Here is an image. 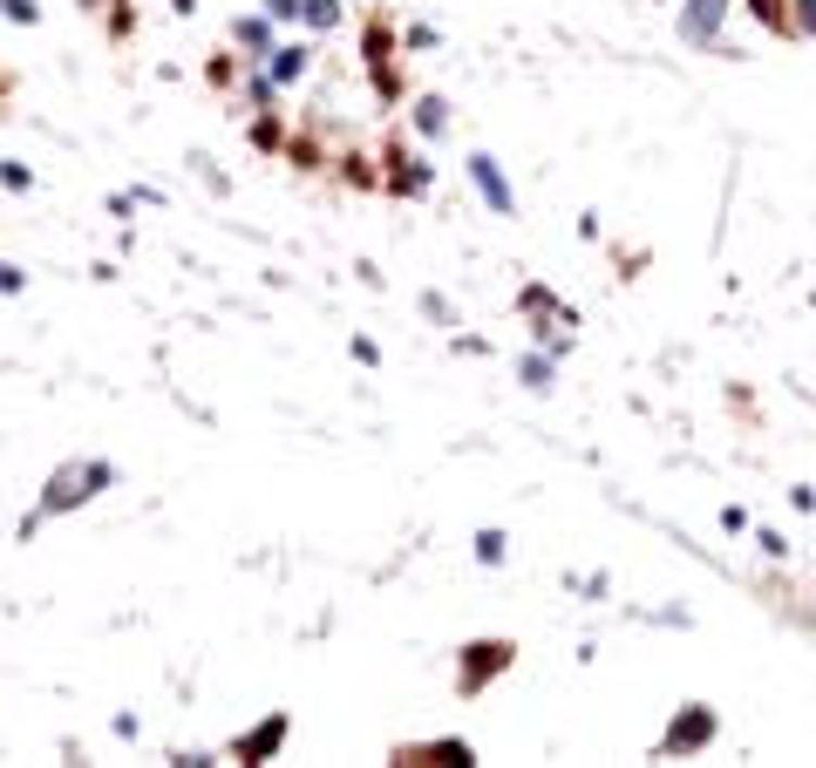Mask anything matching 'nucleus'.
Returning <instances> with one entry per match:
<instances>
[{
	"instance_id": "f257e3e1",
	"label": "nucleus",
	"mask_w": 816,
	"mask_h": 768,
	"mask_svg": "<svg viewBox=\"0 0 816 768\" xmlns=\"http://www.w3.org/2000/svg\"><path fill=\"white\" fill-rule=\"evenodd\" d=\"M116 483V463H102V456H68V463H55L48 470V483H41V517H75L82 503H95L102 490Z\"/></svg>"
},
{
	"instance_id": "f03ea898",
	"label": "nucleus",
	"mask_w": 816,
	"mask_h": 768,
	"mask_svg": "<svg viewBox=\"0 0 816 768\" xmlns=\"http://www.w3.org/2000/svg\"><path fill=\"white\" fill-rule=\"evenodd\" d=\"M510 667H518V647H510V639H470V647L456 653V694L476 701L483 687L497 674H510Z\"/></svg>"
},
{
	"instance_id": "7ed1b4c3",
	"label": "nucleus",
	"mask_w": 816,
	"mask_h": 768,
	"mask_svg": "<svg viewBox=\"0 0 816 768\" xmlns=\"http://www.w3.org/2000/svg\"><path fill=\"white\" fill-rule=\"evenodd\" d=\"M361 62H368V75H374V95L395 110V102H401V75H395V28H388L381 14L361 28Z\"/></svg>"
},
{
	"instance_id": "20e7f679",
	"label": "nucleus",
	"mask_w": 816,
	"mask_h": 768,
	"mask_svg": "<svg viewBox=\"0 0 816 768\" xmlns=\"http://www.w3.org/2000/svg\"><path fill=\"white\" fill-rule=\"evenodd\" d=\"M429 184H436V170H429L401 137H388V150H381V191L388 197H429Z\"/></svg>"
},
{
	"instance_id": "39448f33",
	"label": "nucleus",
	"mask_w": 816,
	"mask_h": 768,
	"mask_svg": "<svg viewBox=\"0 0 816 768\" xmlns=\"http://www.w3.org/2000/svg\"><path fill=\"white\" fill-rule=\"evenodd\" d=\"M286 734H293V714H286V707H272L259 728L232 734V748H225V755H232V761H272L279 748H286Z\"/></svg>"
},
{
	"instance_id": "423d86ee",
	"label": "nucleus",
	"mask_w": 816,
	"mask_h": 768,
	"mask_svg": "<svg viewBox=\"0 0 816 768\" xmlns=\"http://www.w3.org/2000/svg\"><path fill=\"white\" fill-rule=\"evenodd\" d=\"M388 761H436V768H470L476 761V748L463 734H436V741H401V748H388Z\"/></svg>"
},
{
	"instance_id": "0eeeda50",
	"label": "nucleus",
	"mask_w": 816,
	"mask_h": 768,
	"mask_svg": "<svg viewBox=\"0 0 816 768\" xmlns=\"http://www.w3.org/2000/svg\"><path fill=\"white\" fill-rule=\"evenodd\" d=\"M707 741H714V714H707V707H687V714H674L660 755H694V748H707Z\"/></svg>"
},
{
	"instance_id": "6e6552de",
	"label": "nucleus",
	"mask_w": 816,
	"mask_h": 768,
	"mask_svg": "<svg viewBox=\"0 0 816 768\" xmlns=\"http://www.w3.org/2000/svg\"><path fill=\"white\" fill-rule=\"evenodd\" d=\"M470 184L483 191V204H490L497 218H510V212H518V197H510V184H503V170H497V157H483V150H476V157H470Z\"/></svg>"
},
{
	"instance_id": "1a4fd4ad",
	"label": "nucleus",
	"mask_w": 816,
	"mask_h": 768,
	"mask_svg": "<svg viewBox=\"0 0 816 768\" xmlns=\"http://www.w3.org/2000/svg\"><path fill=\"white\" fill-rule=\"evenodd\" d=\"M232 48L245 55V68L266 62L272 48H279V41H272V14H239V21H232Z\"/></svg>"
},
{
	"instance_id": "9d476101",
	"label": "nucleus",
	"mask_w": 816,
	"mask_h": 768,
	"mask_svg": "<svg viewBox=\"0 0 816 768\" xmlns=\"http://www.w3.org/2000/svg\"><path fill=\"white\" fill-rule=\"evenodd\" d=\"M722 14H728V0H687V14H680V41L707 48L714 28H722Z\"/></svg>"
},
{
	"instance_id": "9b49d317",
	"label": "nucleus",
	"mask_w": 816,
	"mask_h": 768,
	"mask_svg": "<svg viewBox=\"0 0 816 768\" xmlns=\"http://www.w3.org/2000/svg\"><path fill=\"white\" fill-rule=\"evenodd\" d=\"M266 68H272L279 89H293V82H306V68H314V48H306V41H279L272 55H266Z\"/></svg>"
},
{
	"instance_id": "f8f14e48",
	"label": "nucleus",
	"mask_w": 816,
	"mask_h": 768,
	"mask_svg": "<svg viewBox=\"0 0 816 768\" xmlns=\"http://www.w3.org/2000/svg\"><path fill=\"white\" fill-rule=\"evenodd\" d=\"M334 177H341V184H354V191H381V170H374V157H361V150H341Z\"/></svg>"
},
{
	"instance_id": "ddd939ff",
	"label": "nucleus",
	"mask_w": 816,
	"mask_h": 768,
	"mask_svg": "<svg viewBox=\"0 0 816 768\" xmlns=\"http://www.w3.org/2000/svg\"><path fill=\"white\" fill-rule=\"evenodd\" d=\"M286 164H293V170H306V177H314V170H327V150H320V137H314V130H293V137H286Z\"/></svg>"
},
{
	"instance_id": "4468645a",
	"label": "nucleus",
	"mask_w": 816,
	"mask_h": 768,
	"mask_svg": "<svg viewBox=\"0 0 816 768\" xmlns=\"http://www.w3.org/2000/svg\"><path fill=\"white\" fill-rule=\"evenodd\" d=\"M416 130L422 137H443L449 130V102L443 95H416Z\"/></svg>"
},
{
	"instance_id": "2eb2a0df",
	"label": "nucleus",
	"mask_w": 816,
	"mask_h": 768,
	"mask_svg": "<svg viewBox=\"0 0 816 768\" xmlns=\"http://www.w3.org/2000/svg\"><path fill=\"white\" fill-rule=\"evenodd\" d=\"M252 143L259 150H286V123H279V110H252Z\"/></svg>"
},
{
	"instance_id": "dca6fc26",
	"label": "nucleus",
	"mask_w": 816,
	"mask_h": 768,
	"mask_svg": "<svg viewBox=\"0 0 816 768\" xmlns=\"http://www.w3.org/2000/svg\"><path fill=\"white\" fill-rule=\"evenodd\" d=\"M299 21L314 35H327V28H341V0H299Z\"/></svg>"
},
{
	"instance_id": "f3484780",
	"label": "nucleus",
	"mask_w": 816,
	"mask_h": 768,
	"mask_svg": "<svg viewBox=\"0 0 816 768\" xmlns=\"http://www.w3.org/2000/svg\"><path fill=\"white\" fill-rule=\"evenodd\" d=\"M239 62H245V55H232V48H218V55H212V68H204V82H212V89H232V82H239Z\"/></svg>"
},
{
	"instance_id": "a211bd4d",
	"label": "nucleus",
	"mask_w": 816,
	"mask_h": 768,
	"mask_svg": "<svg viewBox=\"0 0 816 768\" xmlns=\"http://www.w3.org/2000/svg\"><path fill=\"white\" fill-rule=\"evenodd\" d=\"M0 184H8V191H35V170H28V164H8V157H0Z\"/></svg>"
},
{
	"instance_id": "6ab92c4d",
	"label": "nucleus",
	"mask_w": 816,
	"mask_h": 768,
	"mask_svg": "<svg viewBox=\"0 0 816 768\" xmlns=\"http://www.w3.org/2000/svg\"><path fill=\"white\" fill-rule=\"evenodd\" d=\"M476 558H483V565H497V558H503V530H476Z\"/></svg>"
},
{
	"instance_id": "aec40b11",
	"label": "nucleus",
	"mask_w": 816,
	"mask_h": 768,
	"mask_svg": "<svg viewBox=\"0 0 816 768\" xmlns=\"http://www.w3.org/2000/svg\"><path fill=\"white\" fill-rule=\"evenodd\" d=\"M749 8H755V21H769V28H789V8H782V0H749Z\"/></svg>"
},
{
	"instance_id": "412c9836",
	"label": "nucleus",
	"mask_w": 816,
	"mask_h": 768,
	"mask_svg": "<svg viewBox=\"0 0 816 768\" xmlns=\"http://www.w3.org/2000/svg\"><path fill=\"white\" fill-rule=\"evenodd\" d=\"M0 14H8V21H28V28L41 21V8H35V0H0Z\"/></svg>"
},
{
	"instance_id": "4be33fe9",
	"label": "nucleus",
	"mask_w": 816,
	"mask_h": 768,
	"mask_svg": "<svg viewBox=\"0 0 816 768\" xmlns=\"http://www.w3.org/2000/svg\"><path fill=\"white\" fill-rule=\"evenodd\" d=\"M422 313H429V320H443V327H456V313H449V299H443V293H422Z\"/></svg>"
},
{
	"instance_id": "5701e85b",
	"label": "nucleus",
	"mask_w": 816,
	"mask_h": 768,
	"mask_svg": "<svg viewBox=\"0 0 816 768\" xmlns=\"http://www.w3.org/2000/svg\"><path fill=\"white\" fill-rule=\"evenodd\" d=\"M347 354H354V361H361V368H374V361H381V347H374L368 334H354V341H347Z\"/></svg>"
},
{
	"instance_id": "b1692460",
	"label": "nucleus",
	"mask_w": 816,
	"mask_h": 768,
	"mask_svg": "<svg viewBox=\"0 0 816 768\" xmlns=\"http://www.w3.org/2000/svg\"><path fill=\"white\" fill-rule=\"evenodd\" d=\"M21 286H28V272H21V266H8V259H0V293H8V299H14Z\"/></svg>"
},
{
	"instance_id": "393cba45",
	"label": "nucleus",
	"mask_w": 816,
	"mask_h": 768,
	"mask_svg": "<svg viewBox=\"0 0 816 768\" xmlns=\"http://www.w3.org/2000/svg\"><path fill=\"white\" fill-rule=\"evenodd\" d=\"M524 388H551V361H524Z\"/></svg>"
},
{
	"instance_id": "a878e982",
	"label": "nucleus",
	"mask_w": 816,
	"mask_h": 768,
	"mask_svg": "<svg viewBox=\"0 0 816 768\" xmlns=\"http://www.w3.org/2000/svg\"><path fill=\"white\" fill-rule=\"evenodd\" d=\"M266 14L272 21H299V0H266Z\"/></svg>"
},
{
	"instance_id": "bb28decb",
	"label": "nucleus",
	"mask_w": 816,
	"mask_h": 768,
	"mask_svg": "<svg viewBox=\"0 0 816 768\" xmlns=\"http://www.w3.org/2000/svg\"><path fill=\"white\" fill-rule=\"evenodd\" d=\"M796 28H803V35H816V0H803V8H796Z\"/></svg>"
},
{
	"instance_id": "cd10ccee",
	"label": "nucleus",
	"mask_w": 816,
	"mask_h": 768,
	"mask_svg": "<svg viewBox=\"0 0 816 768\" xmlns=\"http://www.w3.org/2000/svg\"><path fill=\"white\" fill-rule=\"evenodd\" d=\"M170 8H177V14H191V8H197V0H170Z\"/></svg>"
}]
</instances>
